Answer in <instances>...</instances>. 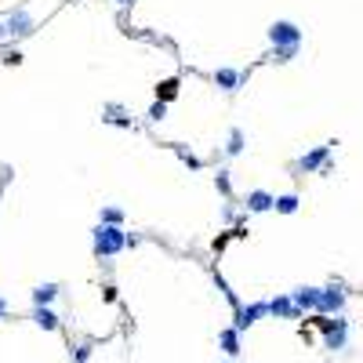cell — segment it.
<instances>
[{
    "instance_id": "1",
    "label": "cell",
    "mask_w": 363,
    "mask_h": 363,
    "mask_svg": "<svg viewBox=\"0 0 363 363\" xmlns=\"http://www.w3.org/2000/svg\"><path fill=\"white\" fill-rule=\"evenodd\" d=\"M127 248V232L124 226H95L91 229V251H95V258H113L120 254Z\"/></svg>"
},
{
    "instance_id": "2",
    "label": "cell",
    "mask_w": 363,
    "mask_h": 363,
    "mask_svg": "<svg viewBox=\"0 0 363 363\" xmlns=\"http://www.w3.org/2000/svg\"><path fill=\"white\" fill-rule=\"evenodd\" d=\"M0 19H4L8 41H25V36L36 33V19H33L30 4H19L15 11H8V15H0Z\"/></svg>"
},
{
    "instance_id": "3",
    "label": "cell",
    "mask_w": 363,
    "mask_h": 363,
    "mask_svg": "<svg viewBox=\"0 0 363 363\" xmlns=\"http://www.w3.org/2000/svg\"><path fill=\"white\" fill-rule=\"evenodd\" d=\"M313 323L323 331V345H327L331 353H342V349H345V338H349V320H342V316L327 320V316H320V313H316Z\"/></svg>"
},
{
    "instance_id": "4",
    "label": "cell",
    "mask_w": 363,
    "mask_h": 363,
    "mask_svg": "<svg viewBox=\"0 0 363 363\" xmlns=\"http://www.w3.org/2000/svg\"><path fill=\"white\" fill-rule=\"evenodd\" d=\"M265 36H269L272 47H302V41H305V33L298 30L294 22H287V19H276L265 30Z\"/></svg>"
},
{
    "instance_id": "5",
    "label": "cell",
    "mask_w": 363,
    "mask_h": 363,
    "mask_svg": "<svg viewBox=\"0 0 363 363\" xmlns=\"http://www.w3.org/2000/svg\"><path fill=\"white\" fill-rule=\"evenodd\" d=\"M331 157H334V142H327V146H316V149H309L302 160H298L294 167L298 171H305V175H316V171H331Z\"/></svg>"
},
{
    "instance_id": "6",
    "label": "cell",
    "mask_w": 363,
    "mask_h": 363,
    "mask_svg": "<svg viewBox=\"0 0 363 363\" xmlns=\"http://www.w3.org/2000/svg\"><path fill=\"white\" fill-rule=\"evenodd\" d=\"M342 309H345V291L338 287V283L320 287V305H316L320 316H342Z\"/></svg>"
},
{
    "instance_id": "7",
    "label": "cell",
    "mask_w": 363,
    "mask_h": 363,
    "mask_svg": "<svg viewBox=\"0 0 363 363\" xmlns=\"http://www.w3.org/2000/svg\"><path fill=\"white\" fill-rule=\"evenodd\" d=\"M262 316H269V305L265 302H251V305H236L232 309V327H236L240 334L248 331V327H254Z\"/></svg>"
},
{
    "instance_id": "8",
    "label": "cell",
    "mask_w": 363,
    "mask_h": 363,
    "mask_svg": "<svg viewBox=\"0 0 363 363\" xmlns=\"http://www.w3.org/2000/svg\"><path fill=\"white\" fill-rule=\"evenodd\" d=\"M272 204H276V197H272L269 189H251L248 197H243V211L248 214H265V211H272Z\"/></svg>"
},
{
    "instance_id": "9",
    "label": "cell",
    "mask_w": 363,
    "mask_h": 363,
    "mask_svg": "<svg viewBox=\"0 0 363 363\" xmlns=\"http://www.w3.org/2000/svg\"><path fill=\"white\" fill-rule=\"evenodd\" d=\"M211 80L222 87L226 95H232V91H240V84L248 80V73H243V69H232V66H222V69H214Z\"/></svg>"
},
{
    "instance_id": "10",
    "label": "cell",
    "mask_w": 363,
    "mask_h": 363,
    "mask_svg": "<svg viewBox=\"0 0 363 363\" xmlns=\"http://www.w3.org/2000/svg\"><path fill=\"white\" fill-rule=\"evenodd\" d=\"M291 302L298 313H316V305H320V287H294L291 291Z\"/></svg>"
},
{
    "instance_id": "11",
    "label": "cell",
    "mask_w": 363,
    "mask_h": 363,
    "mask_svg": "<svg viewBox=\"0 0 363 363\" xmlns=\"http://www.w3.org/2000/svg\"><path fill=\"white\" fill-rule=\"evenodd\" d=\"M265 305H269V316H280V320H298V316H302L294 309L291 294H280V298H272V302H265Z\"/></svg>"
},
{
    "instance_id": "12",
    "label": "cell",
    "mask_w": 363,
    "mask_h": 363,
    "mask_svg": "<svg viewBox=\"0 0 363 363\" xmlns=\"http://www.w3.org/2000/svg\"><path fill=\"white\" fill-rule=\"evenodd\" d=\"M62 294V287H58V283H36V287H33V305H51V302H55V298Z\"/></svg>"
},
{
    "instance_id": "13",
    "label": "cell",
    "mask_w": 363,
    "mask_h": 363,
    "mask_svg": "<svg viewBox=\"0 0 363 363\" xmlns=\"http://www.w3.org/2000/svg\"><path fill=\"white\" fill-rule=\"evenodd\" d=\"M33 323L41 331H58V316L51 313V305H33Z\"/></svg>"
},
{
    "instance_id": "14",
    "label": "cell",
    "mask_w": 363,
    "mask_h": 363,
    "mask_svg": "<svg viewBox=\"0 0 363 363\" xmlns=\"http://www.w3.org/2000/svg\"><path fill=\"white\" fill-rule=\"evenodd\" d=\"M218 345H222L226 356H236L240 353V331L236 327H226L222 334H218Z\"/></svg>"
},
{
    "instance_id": "15",
    "label": "cell",
    "mask_w": 363,
    "mask_h": 363,
    "mask_svg": "<svg viewBox=\"0 0 363 363\" xmlns=\"http://www.w3.org/2000/svg\"><path fill=\"white\" fill-rule=\"evenodd\" d=\"M243 146H248V135L240 127H229V138H226V157H240Z\"/></svg>"
},
{
    "instance_id": "16",
    "label": "cell",
    "mask_w": 363,
    "mask_h": 363,
    "mask_svg": "<svg viewBox=\"0 0 363 363\" xmlns=\"http://www.w3.org/2000/svg\"><path fill=\"white\" fill-rule=\"evenodd\" d=\"M98 222L102 226H124V211H120V207H113V204H102L98 207Z\"/></svg>"
},
{
    "instance_id": "17",
    "label": "cell",
    "mask_w": 363,
    "mask_h": 363,
    "mask_svg": "<svg viewBox=\"0 0 363 363\" xmlns=\"http://www.w3.org/2000/svg\"><path fill=\"white\" fill-rule=\"evenodd\" d=\"M298 207H302L298 192H283V197H276V204H272V211H280V214H294Z\"/></svg>"
},
{
    "instance_id": "18",
    "label": "cell",
    "mask_w": 363,
    "mask_h": 363,
    "mask_svg": "<svg viewBox=\"0 0 363 363\" xmlns=\"http://www.w3.org/2000/svg\"><path fill=\"white\" fill-rule=\"evenodd\" d=\"M175 95H178V80H160L157 84V98L160 102H171Z\"/></svg>"
},
{
    "instance_id": "19",
    "label": "cell",
    "mask_w": 363,
    "mask_h": 363,
    "mask_svg": "<svg viewBox=\"0 0 363 363\" xmlns=\"http://www.w3.org/2000/svg\"><path fill=\"white\" fill-rule=\"evenodd\" d=\"M164 116H167V102H160V98H157V102H153V106H149L146 120H149V124H160Z\"/></svg>"
},
{
    "instance_id": "20",
    "label": "cell",
    "mask_w": 363,
    "mask_h": 363,
    "mask_svg": "<svg viewBox=\"0 0 363 363\" xmlns=\"http://www.w3.org/2000/svg\"><path fill=\"white\" fill-rule=\"evenodd\" d=\"M214 189L222 192V197H232V182H229V171H226V167L214 175Z\"/></svg>"
},
{
    "instance_id": "21",
    "label": "cell",
    "mask_w": 363,
    "mask_h": 363,
    "mask_svg": "<svg viewBox=\"0 0 363 363\" xmlns=\"http://www.w3.org/2000/svg\"><path fill=\"white\" fill-rule=\"evenodd\" d=\"M302 47H272V62H291Z\"/></svg>"
},
{
    "instance_id": "22",
    "label": "cell",
    "mask_w": 363,
    "mask_h": 363,
    "mask_svg": "<svg viewBox=\"0 0 363 363\" xmlns=\"http://www.w3.org/2000/svg\"><path fill=\"white\" fill-rule=\"evenodd\" d=\"M91 360V345H76V363H87Z\"/></svg>"
},
{
    "instance_id": "23",
    "label": "cell",
    "mask_w": 363,
    "mask_h": 363,
    "mask_svg": "<svg viewBox=\"0 0 363 363\" xmlns=\"http://www.w3.org/2000/svg\"><path fill=\"white\" fill-rule=\"evenodd\" d=\"M4 316H8V298L0 294V320H4Z\"/></svg>"
},
{
    "instance_id": "24",
    "label": "cell",
    "mask_w": 363,
    "mask_h": 363,
    "mask_svg": "<svg viewBox=\"0 0 363 363\" xmlns=\"http://www.w3.org/2000/svg\"><path fill=\"white\" fill-rule=\"evenodd\" d=\"M116 4H131V0H116Z\"/></svg>"
}]
</instances>
